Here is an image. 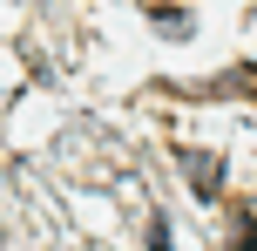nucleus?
I'll return each instance as SVG.
<instances>
[{
    "instance_id": "f257e3e1",
    "label": "nucleus",
    "mask_w": 257,
    "mask_h": 251,
    "mask_svg": "<svg viewBox=\"0 0 257 251\" xmlns=\"http://www.w3.org/2000/svg\"><path fill=\"white\" fill-rule=\"evenodd\" d=\"M176 163L190 170V190H196V197H217V177H223L217 156H203V149H176Z\"/></svg>"
},
{
    "instance_id": "f03ea898",
    "label": "nucleus",
    "mask_w": 257,
    "mask_h": 251,
    "mask_svg": "<svg viewBox=\"0 0 257 251\" xmlns=\"http://www.w3.org/2000/svg\"><path fill=\"white\" fill-rule=\"evenodd\" d=\"M149 251H169V224H163V217L149 224Z\"/></svg>"
},
{
    "instance_id": "7ed1b4c3",
    "label": "nucleus",
    "mask_w": 257,
    "mask_h": 251,
    "mask_svg": "<svg viewBox=\"0 0 257 251\" xmlns=\"http://www.w3.org/2000/svg\"><path fill=\"white\" fill-rule=\"evenodd\" d=\"M230 251H257V231H250V238H244V244H230Z\"/></svg>"
}]
</instances>
